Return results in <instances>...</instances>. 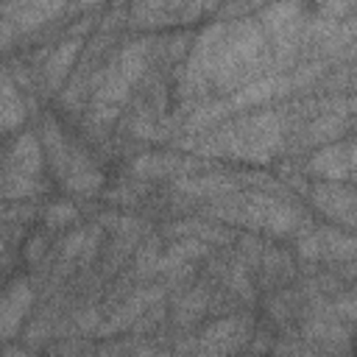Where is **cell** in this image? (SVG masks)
Returning <instances> with one entry per match:
<instances>
[{
	"label": "cell",
	"instance_id": "6da1fadb",
	"mask_svg": "<svg viewBox=\"0 0 357 357\" xmlns=\"http://www.w3.org/2000/svg\"><path fill=\"white\" fill-rule=\"evenodd\" d=\"M312 204L332 220H340L349 229H357V190L343 187L340 181H324L310 190Z\"/></svg>",
	"mask_w": 357,
	"mask_h": 357
},
{
	"label": "cell",
	"instance_id": "7a4b0ae2",
	"mask_svg": "<svg viewBox=\"0 0 357 357\" xmlns=\"http://www.w3.org/2000/svg\"><path fill=\"white\" fill-rule=\"evenodd\" d=\"M293 92V81L290 75H279V73H271V75H262L245 86H240L231 98H229V106L231 112H243V109H251V106H259V103H268L279 95H287Z\"/></svg>",
	"mask_w": 357,
	"mask_h": 357
},
{
	"label": "cell",
	"instance_id": "3957f363",
	"mask_svg": "<svg viewBox=\"0 0 357 357\" xmlns=\"http://www.w3.org/2000/svg\"><path fill=\"white\" fill-rule=\"evenodd\" d=\"M245 326H248L245 318H223V321L212 324L209 329H204V335L198 340V349H204V351H234L248 337Z\"/></svg>",
	"mask_w": 357,
	"mask_h": 357
},
{
	"label": "cell",
	"instance_id": "277c9868",
	"mask_svg": "<svg viewBox=\"0 0 357 357\" xmlns=\"http://www.w3.org/2000/svg\"><path fill=\"white\" fill-rule=\"evenodd\" d=\"M31 301H33L31 284H28L25 279H17V282L8 287L6 298H3V310H0V329H3V337H6V340L14 337V332L20 329L22 315L28 312Z\"/></svg>",
	"mask_w": 357,
	"mask_h": 357
},
{
	"label": "cell",
	"instance_id": "5b68a950",
	"mask_svg": "<svg viewBox=\"0 0 357 357\" xmlns=\"http://www.w3.org/2000/svg\"><path fill=\"white\" fill-rule=\"evenodd\" d=\"M195 165L181 156H167V153H145L131 162V170L142 178H167V176H184Z\"/></svg>",
	"mask_w": 357,
	"mask_h": 357
},
{
	"label": "cell",
	"instance_id": "8992f818",
	"mask_svg": "<svg viewBox=\"0 0 357 357\" xmlns=\"http://www.w3.org/2000/svg\"><path fill=\"white\" fill-rule=\"evenodd\" d=\"M178 192L190 195V198H218L226 192H234L237 181L231 176H220V173H209V176H176L173 184Z\"/></svg>",
	"mask_w": 357,
	"mask_h": 357
},
{
	"label": "cell",
	"instance_id": "52a82bcc",
	"mask_svg": "<svg viewBox=\"0 0 357 357\" xmlns=\"http://www.w3.org/2000/svg\"><path fill=\"white\" fill-rule=\"evenodd\" d=\"M310 170L326 181H343L349 178V145H337L329 142L324 145L312 159H310Z\"/></svg>",
	"mask_w": 357,
	"mask_h": 357
},
{
	"label": "cell",
	"instance_id": "ba28073f",
	"mask_svg": "<svg viewBox=\"0 0 357 357\" xmlns=\"http://www.w3.org/2000/svg\"><path fill=\"white\" fill-rule=\"evenodd\" d=\"M61 181L67 184V190L81 192V195H89V192H95V190L100 187L103 178H100V173L95 170V165L89 162V156L73 148V151H70V165H67V173H64Z\"/></svg>",
	"mask_w": 357,
	"mask_h": 357
},
{
	"label": "cell",
	"instance_id": "9c48e42d",
	"mask_svg": "<svg viewBox=\"0 0 357 357\" xmlns=\"http://www.w3.org/2000/svg\"><path fill=\"white\" fill-rule=\"evenodd\" d=\"M6 170L25 173V176H39V170H42V148H39L33 134H20L14 139V145L8 151Z\"/></svg>",
	"mask_w": 357,
	"mask_h": 357
},
{
	"label": "cell",
	"instance_id": "30bf717a",
	"mask_svg": "<svg viewBox=\"0 0 357 357\" xmlns=\"http://www.w3.org/2000/svg\"><path fill=\"white\" fill-rule=\"evenodd\" d=\"M349 123H351V117H346V114H321L304 128L301 142L304 145H329L349 128Z\"/></svg>",
	"mask_w": 357,
	"mask_h": 357
},
{
	"label": "cell",
	"instance_id": "8fae6325",
	"mask_svg": "<svg viewBox=\"0 0 357 357\" xmlns=\"http://www.w3.org/2000/svg\"><path fill=\"white\" fill-rule=\"evenodd\" d=\"M78 50H81V39H78V36H70V39H64V42L47 56V61H45V81H47L50 89H56V86L64 81V75H67L73 59L78 56Z\"/></svg>",
	"mask_w": 357,
	"mask_h": 357
},
{
	"label": "cell",
	"instance_id": "7c38bea8",
	"mask_svg": "<svg viewBox=\"0 0 357 357\" xmlns=\"http://www.w3.org/2000/svg\"><path fill=\"white\" fill-rule=\"evenodd\" d=\"M321 234V259L326 262H349L357 257V237L351 234H343L337 229H318Z\"/></svg>",
	"mask_w": 357,
	"mask_h": 357
},
{
	"label": "cell",
	"instance_id": "4fadbf2b",
	"mask_svg": "<svg viewBox=\"0 0 357 357\" xmlns=\"http://www.w3.org/2000/svg\"><path fill=\"white\" fill-rule=\"evenodd\" d=\"M25 117V103H22V95L17 92L14 86V78H11V70L3 73V106H0V126L3 131H14Z\"/></svg>",
	"mask_w": 357,
	"mask_h": 357
},
{
	"label": "cell",
	"instance_id": "5bb4252c",
	"mask_svg": "<svg viewBox=\"0 0 357 357\" xmlns=\"http://www.w3.org/2000/svg\"><path fill=\"white\" fill-rule=\"evenodd\" d=\"M298 223H304L301 209H298L296 204H284V201H279V198H276V204H273V206H271V212H268L265 231H271V234H276V237H284V234L296 231V229H298Z\"/></svg>",
	"mask_w": 357,
	"mask_h": 357
},
{
	"label": "cell",
	"instance_id": "9a60e30c",
	"mask_svg": "<svg viewBox=\"0 0 357 357\" xmlns=\"http://www.w3.org/2000/svg\"><path fill=\"white\" fill-rule=\"evenodd\" d=\"M42 190H45V184L39 181V176H25V173L6 170V178H3L6 201H28V198H33Z\"/></svg>",
	"mask_w": 357,
	"mask_h": 357
},
{
	"label": "cell",
	"instance_id": "2e32d148",
	"mask_svg": "<svg viewBox=\"0 0 357 357\" xmlns=\"http://www.w3.org/2000/svg\"><path fill=\"white\" fill-rule=\"evenodd\" d=\"M231 112V106H229V100H215V103H204V106H198L192 114H190V120H187V131H198V128H206V126H212V123H218V120H223L226 114Z\"/></svg>",
	"mask_w": 357,
	"mask_h": 357
},
{
	"label": "cell",
	"instance_id": "e0dca14e",
	"mask_svg": "<svg viewBox=\"0 0 357 357\" xmlns=\"http://www.w3.org/2000/svg\"><path fill=\"white\" fill-rule=\"evenodd\" d=\"M357 8V0H315V14L324 20H346Z\"/></svg>",
	"mask_w": 357,
	"mask_h": 357
},
{
	"label": "cell",
	"instance_id": "ac0fdd59",
	"mask_svg": "<svg viewBox=\"0 0 357 357\" xmlns=\"http://www.w3.org/2000/svg\"><path fill=\"white\" fill-rule=\"evenodd\" d=\"M332 312L346 321V324H357V287H351L349 293H337L332 301H329Z\"/></svg>",
	"mask_w": 357,
	"mask_h": 357
},
{
	"label": "cell",
	"instance_id": "d6986e66",
	"mask_svg": "<svg viewBox=\"0 0 357 357\" xmlns=\"http://www.w3.org/2000/svg\"><path fill=\"white\" fill-rule=\"evenodd\" d=\"M296 251H298V257H304V259H321V234H318V229H307V231H301L298 234V240H296Z\"/></svg>",
	"mask_w": 357,
	"mask_h": 357
},
{
	"label": "cell",
	"instance_id": "ffe728a7",
	"mask_svg": "<svg viewBox=\"0 0 357 357\" xmlns=\"http://www.w3.org/2000/svg\"><path fill=\"white\" fill-rule=\"evenodd\" d=\"M201 310H204V293H201V287H198V290H192L187 298H181L178 312H176V321H178V324H192Z\"/></svg>",
	"mask_w": 357,
	"mask_h": 357
},
{
	"label": "cell",
	"instance_id": "44dd1931",
	"mask_svg": "<svg viewBox=\"0 0 357 357\" xmlns=\"http://www.w3.org/2000/svg\"><path fill=\"white\" fill-rule=\"evenodd\" d=\"M75 215H78V212H75L73 204L59 201V204H50V206H47V212H45V223H47V229H59V226L75 220Z\"/></svg>",
	"mask_w": 357,
	"mask_h": 357
},
{
	"label": "cell",
	"instance_id": "7402d4cb",
	"mask_svg": "<svg viewBox=\"0 0 357 357\" xmlns=\"http://www.w3.org/2000/svg\"><path fill=\"white\" fill-rule=\"evenodd\" d=\"M28 218H33V206H22L20 201H8L6 209H3V220L6 223H25Z\"/></svg>",
	"mask_w": 357,
	"mask_h": 357
},
{
	"label": "cell",
	"instance_id": "603a6c76",
	"mask_svg": "<svg viewBox=\"0 0 357 357\" xmlns=\"http://www.w3.org/2000/svg\"><path fill=\"white\" fill-rule=\"evenodd\" d=\"M86 234H89V231H84V229H81V231H73V234H70V237L61 243V245H64V248H61V257H64V259H73V257H78V254L84 251Z\"/></svg>",
	"mask_w": 357,
	"mask_h": 357
},
{
	"label": "cell",
	"instance_id": "cb8c5ba5",
	"mask_svg": "<svg viewBox=\"0 0 357 357\" xmlns=\"http://www.w3.org/2000/svg\"><path fill=\"white\" fill-rule=\"evenodd\" d=\"M45 248H47V240H45V234H33L31 240H28V248H25V257H28V262H39L42 259V254H45Z\"/></svg>",
	"mask_w": 357,
	"mask_h": 357
},
{
	"label": "cell",
	"instance_id": "d4e9b609",
	"mask_svg": "<svg viewBox=\"0 0 357 357\" xmlns=\"http://www.w3.org/2000/svg\"><path fill=\"white\" fill-rule=\"evenodd\" d=\"M337 276H343V279H357V257L349 259V262H340Z\"/></svg>",
	"mask_w": 357,
	"mask_h": 357
},
{
	"label": "cell",
	"instance_id": "484cf974",
	"mask_svg": "<svg viewBox=\"0 0 357 357\" xmlns=\"http://www.w3.org/2000/svg\"><path fill=\"white\" fill-rule=\"evenodd\" d=\"M349 176L357 178V139L349 145Z\"/></svg>",
	"mask_w": 357,
	"mask_h": 357
},
{
	"label": "cell",
	"instance_id": "4316f807",
	"mask_svg": "<svg viewBox=\"0 0 357 357\" xmlns=\"http://www.w3.org/2000/svg\"><path fill=\"white\" fill-rule=\"evenodd\" d=\"M98 3H103V0H78V3H75V8H81V11H86V8H95Z\"/></svg>",
	"mask_w": 357,
	"mask_h": 357
},
{
	"label": "cell",
	"instance_id": "83f0119b",
	"mask_svg": "<svg viewBox=\"0 0 357 357\" xmlns=\"http://www.w3.org/2000/svg\"><path fill=\"white\" fill-rule=\"evenodd\" d=\"M257 3H265V0H257Z\"/></svg>",
	"mask_w": 357,
	"mask_h": 357
}]
</instances>
